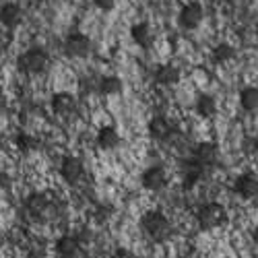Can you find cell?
Instances as JSON below:
<instances>
[{"label":"cell","mask_w":258,"mask_h":258,"mask_svg":"<svg viewBox=\"0 0 258 258\" xmlns=\"http://www.w3.org/2000/svg\"><path fill=\"white\" fill-rule=\"evenodd\" d=\"M141 229L143 233L147 235L151 242H167L171 231H174V227H171V221L167 219V215L161 213V211H147L143 217H141Z\"/></svg>","instance_id":"1"},{"label":"cell","mask_w":258,"mask_h":258,"mask_svg":"<svg viewBox=\"0 0 258 258\" xmlns=\"http://www.w3.org/2000/svg\"><path fill=\"white\" fill-rule=\"evenodd\" d=\"M227 221V211L221 203H203L197 209V223L203 231H211V229H217L221 225H225Z\"/></svg>","instance_id":"2"},{"label":"cell","mask_w":258,"mask_h":258,"mask_svg":"<svg viewBox=\"0 0 258 258\" xmlns=\"http://www.w3.org/2000/svg\"><path fill=\"white\" fill-rule=\"evenodd\" d=\"M25 209L35 219H41V221H52L58 213L56 203L46 195V192H31V195L25 199Z\"/></svg>","instance_id":"3"},{"label":"cell","mask_w":258,"mask_h":258,"mask_svg":"<svg viewBox=\"0 0 258 258\" xmlns=\"http://www.w3.org/2000/svg\"><path fill=\"white\" fill-rule=\"evenodd\" d=\"M48 62H50V58H48L46 50L29 48V50H25L23 54L17 58V67H19V71H23L25 75H41L48 69Z\"/></svg>","instance_id":"4"},{"label":"cell","mask_w":258,"mask_h":258,"mask_svg":"<svg viewBox=\"0 0 258 258\" xmlns=\"http://www.w3.org/2000/svg\"><path fill=\"white\" fill-rule=\"evenodd\" d=\"M203 17H205V11L201 3H186L178 13V25L186 31H192L203 23Z\"/></svg>","instance_id":"5"},{"label":"cell","mask_w":258,"mask_h":258,"mask_svg":"<svg viewBox=\"0 0 258 258\" xmlns=\"http://www.w3.org/2000/svg\"><path fill=\"white\" fill-rule=\"evenodd\" d=\"M233 190L242 201H256L258 199V174H254V171L240 174L233 182Z\"/></svg>","instance_id":"6"},{"label":"cell","mask_w":258,"mask_h":258,"mask_svg":"<svg viewBox=\"0 0 258 258\" xmlns=\"http://www.w3.org/2000/svg\"><path fill=\"white\" fill-rule=\"evenodd\" d=\"M64 52L71 58H87L91 54V39L85 33H71L64 39Z\"/></svg>","instance_id":"7"},{"label":"cell","mask_w":258,"mask_h":258,"mask_svg":"<svg viewBox=\"0 0 258 258\" xmlns=\"http://www.w3.org/2000/svg\"><path fill=\"white\" fill-rule=\"evenodd\" d=\"M147 133H149V137L159 141V143H167V141H171V137H174L176 128L165 116H153L147 124Z\"/></svg>","instance_id":"8"},{"label":"cell","mask_w":258,"mask_h":258,"mask_svg":"<svg viewBox=\"0 0 258 258\" xmlns=\"http://www.w3.org/2000/svg\"><path fill=\"white\" fill-rule=\"evenodd\" d=\"M141 184L145 190L149 192H159L167 186V171L161 165H151L143 171L141 176Z\"/></svg>","instance_id":"9"},{"label":"cell","mask_w":258,"mask_h":258,"mask_svg":"<svg viewBox=\"0 0 258 258\" xmlns=\"http://www.w3.org/2000/svg\"><path fill=\"white\" fill-rule=\"evenodd\" d=\"M60 176H62L64 182H69V184L81 182L83 176H85L83 161L79 157H75V155H67V157L62 159V163H60Z\"/></svg>","instance_id":"10"},{"label":"cell","mask_w":258,"mask_h":258,"mask_svg":"<svg viewBox=\"0 0 258 258\" xmlns=\"http://www.w3.org/2000/svg\"><path fill=\"white\" fill-rule=\"evenodd\" d=\"M205 165H201L195 157L192 159H186L182 161V186L184 188H195L199 182H203V176H205Z\"/></svg>","instance_id":"11"},{"label":"cell","mask_w":258,"mask_h":258,"mask_svg":"<svg viewBox=\"0 0 258 258\" xmlns=\"http://www.w3.org/2000/svg\"><path fill=\"white\" fill-rule=\"evenodd\" d=\"M50 105L52 112L60 118H71L77 112V99L71 93H54Z\"/></svg>","instance_id":"12"},{"label":"cell","mask_w":258,"mask_h":258,"mask_svg":"<svg viewBox=\"0 0 258 258\" xmlns=\"http://www.w3.org/2000/svg\"><path fill=\"white\" fill-rule=\"evenodd\" d=\"M54 250H56L58 258H83L81 242L75 238V235H62V238H58Z\"/></svg>","instance_id":"13"},{"label":"cell","mask_w":258,"mask_h":258,"mask_svg":"<svg viewBox=\"0 0 258 258\" xmlns=\"http://www.w3.org/2000/svg\"><path fill=\"white\" fill-rule=\"evenodd\" d=\"M23 23V9L15 3H5L0 7V25H5L7 29H15Z\"/></svg>","instance_id":"14"},{"label":"cell","mask_w":258,"mask_h":258,"mask_svg":"<svg viewBox=\"0 0 258 258\" xmlns=\"http://www.w3.org/2000/svg\"><path fill=\"white\" fill-rule=\"evenodd\" d=\"M131 37H133L135 44L139 48H143V50L153 48V44H155V33H153V29H151V25H149V23L133 25L131 27Z\"/></svg>","instance_id":"15"},{"label":"cell","mask_w":258,"mask_h":258,"mask_svg":"<svg viewBox=\"0 0 258 258\" xmlns=\"http://www.w3.org/2000/svg\"><path fill=\"white\" fill-rule=\"evenodd\" d=\"M97 147L101 151H114V149L120 147V133L116 131L114 126H101L99 133H97Z\"/></svg>","instance_id":"16"},{"label":"cell","mask_w":258,"mask_h":258,"mask_svg":"<svg viewBox=\"0 0 258 258\" xmlns=\"http://www.w3.org/2000/svg\"><path fill=\"white\" fill-rule=\"evenodd\" d=\"M195 159L201 163V165H205V167H213L215 163H217V159H219V149L215 147L213 143H199L197 147H195Z\"/></svg>","instance_id":"17"},{"label":"cell","mask_w":258,"mask_h":258,"mask_svg":"<svg viewBox=\"0 0 258 258\" xmlns=\"http://www.w3.org/2000/svg\"><path fill=\"white\" fill-rule=\"evenodd\" d=\"M180 69L174 67V64H161L155 71V81L161 85V87H174V85L180 83Z\"/></svg>","instance_id":"18"},{"label":"cell","mask_w":258,"mask_h":258,"mask_svg":"<svg viewBox=\"0 0 258 258\" xmlns=\"http://www.w3.org/2000/svg\"><path fill=\"white\" fill-rule=\"evenodd\" d=\"M195 107H197V114L201 118H213L215 114H217V110H219L217 99H215L213 95H207V93H203V95L197 97Z\"/></svg>","instance_id":"19"},{"label":"cell","mask_w":258,"mask_h":258,"mask_svg":"<svg viewBox=\"0 0 258 258\" xmlns=\"http://www.w3.org/2000/svg\"><path fill=\"white\" fill-rule=\"evenodd\" d=\"M240 105L248 114L258 112V87H244L240 91Z\"/></svg>","instance_id":"20"},{"label":"cell","mask_w":258,"mask_h":258,"mask_svg":"<svg viewBox=\"0 0 258 258\" xmlns=\"http://www.w3.org/2000/svg\"><path fill=\"white\" fill-rule=\"evenodd\" d=\"M15 147H17L23 155H29V153H33L35 149L39 147V141H37L33 135H29V133H19V135L15 137Z\"/></svg>","instance_id":"21"},{"label":"cell","mask_w":258,"mask_h":258,"mask_svg":"<svg viewBox=\"0 0 258 258\" xmlns=\"http://www.w3.org/2000/svg\"><path fill=\"white\" fill-rule=\"evenodd\" d=\"M97 89L103 95H116L122 91V81L118 77H101L97 83Z\"/></svg>","instance_id":"22"},{"label":"cell","mask_w":258,"mask_h":258,"mask_svg":"<svg viewBox=\"0 0 258 258\" xmlns=\"http://www.w3.org/2000/svg\"><path fill=\"white\" fill-rule=\"evenodd\" d=\"M233 56H235V50L229 44H217L213 48V60L217 64H225V62L233 60Z\"/></svg>","instance_id":"23"},{"label":"cell","mask_w":258,"mask_h":258,"mask_svg":"<svg viewBox=\"0 0 258 258\" xmlns=\"http://www.w3.org/2000/svg\"><path fill=\"white\" fill-rule=\"evenodd\" d=\"M93 5H95L101 13H110V11H114V7H116V0H93Z\"/></svg>","instance_id":"24"},{"label":"cell","mask_w":258,"mask_h":258,"mask_svg":"<svg viewBox=\"0 0 258 258\" xmlns=\"http://www.w3.org/2000/svg\"><path fill=\"white\" fill-rule=\"evenodd\" d=\"M110 258H137V256H135L133 250H128V248H118V250H114V254Z\"/></svg>","instance_id":"25"},{"label":"cell","mask_w":258,"mask_h":258,"mask_svg":"<svg viewBox=\"0 0 258 258\" xmlns=\"http://www.w3.org/2000/svg\"><path fill=\"white\" fill-rule=\"evenodd\" d=\"M95 219L101 223V221H107L110 219V209H103V207H99L97 211H95Z\"/></svg>","instance_id":"26"},{"label":"cell","mask_w":258,"mask_h":258,"mask_svg":"<svg viewBox=\"0 0 258 258\" xmlns=\"http://www.w3.org/2000/svg\"><path fill=\"white\" fill-rule=\"evenodd\" d=\"M7 110V97H5V93L0 91V114H3Z\"/></svg>","instance_id":"27"},{"label":"cell","mask_w":258,"mask_h":258,"mask_svg":"<svg viewBox=\"0 0 258 258\" xmlns=\"http://www.w3.org/2000/svg\"><path fill=\"white\" fill-rule=\"evenodd\" d=\"M252 238H254V242L258 244V223H256V227L252 229Z\"/></svg>","instance_id":"28"},{"label":"cell","mask_w":258,"mask_h":258,"mask_svg":"<svg viewBox=\"0 0 258 258\" xmlns=\"http://www.w3.org/2000/svg\"><path fill=\"white\" fill-rule=\"evenodd\" d=\"M225 3H227V5H242L244 0H225Z\"/></svg>","instance_id":"29"},{"label":"cell","mask_w":258,"mask_h":258,"mask_svg":"<svg viewBox=\"0 0 258 258\" xmlns=\"http://www.w3.org/2000/svg\"><path fill=\"white\" fill-rule=\"evenodd\" d=\"M0 184H7V176L3 174V169H0Z\"/></svg>","instance_id":"30"},{"label":"cell","mask_w":258,"mask_h":258,"mask_svg":"<svg viewBox=\"0 0 258 258\" xmlns=\"http://www.w3.org/2000/svg\"><path fill=\"white\" fill-rule=\"evenodd\" d=\"M5 248V235H3V231H0V250Z\"/></svg>","instance_id":"31"},{"label":"cell","mask_w":258,"mask_h":258,"mask_svg":"<svg viewBox=\"0 0 258 258\" xmlns=\"http://www.w3.org/2000/svg\"><path fill=\"white\" fill-rule=\"evenodd\" d=\"M254 149H256V153H258V135L254 137Z\"/></svg>","instance_id":"32"},{"label":"cell","mask_w":258,"mask_h":258,"mask_svg":"<svg viewBox=\"0 0 258 258\" xmlns=\"http://www.w3.org/2000/svg\"><path fill=\"white\" fill-rule=\"evenodd\" d=\"M254 33H256V39H258V25H256V29H254Z\"/></svg>","instance_id":"33"},{"label":"cell","mask_w":258,"mask_h":258,"mask_svg":"<svg viewBox=\"0 0 258 258\" xmlns=\"http://www.w3.org/2000/svg\"><path fill=\"white\" fill-rule=\"evenodd\" d=\"M223 258H229V256H223Z\"/></svg>","instance_id":"34"}]
</instances>
